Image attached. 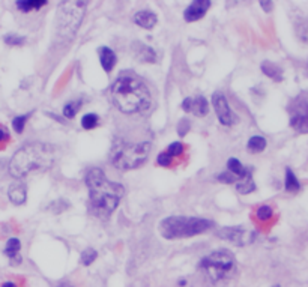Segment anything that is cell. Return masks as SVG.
Segmentation results:
<instances>
[{
	"label": "cell",
	"mask_w": 308,
	"mask_h": 287,
	"mask_svg": "<svg viewBox=\"0 0 308 287\" xmlns=\"http://www.w3.org/2000/svg\"><path fill=\"white\" fill-rule=\"evenodd\" d=\"M86 185L93 212L101 218H109L110 214L116 211L121 199L123 197V187L118 182H112L104 171L98 167H93L87 171Z\"/></svg>",
	"instance_id": "6da1fadb"
},
{
	"label": "cell",
	"mask_w": 308,
	"mask_h": 287,
	"mask_svg": "<svg viewBox=\"0 0 308 287\" xmlns=\"http://www.w3.org/2000/svg\"><path fill=\"white\" fill-rule=\"evenodd\" d=\"M58 158V149L50 143H29L18 149L11 162L9 173L15 179H23L32 171L47 170L55 164Z\"/></svg>",
	"instance_id": "7a4b0ae2"
},
{
	"label": "cell",
	"mask_w": 308,
	"mask_h": 287,
	"mask_svg": "<svg viewBox=\"0 0 308 287\" xmlns=\"http://www.w3.org/2000/svg\"><path fill=\"white\" fill-rule=\"evenodd\" d=\"M112 99L113 104L126 114L144 113L152 104L147 86L135 75H121L112 87Z\"/></svg>",
	"instance_id": "3957f363"
},
{
	"label": "cell",
	"mask_w": 308,
	"mask_h": 287,
	"mask_svg": "<svg viewBox=\"0 0 308 287\" xmlns=\"http://www.w3.org/2000/svg\"><path fill=\"white\" fill-rule=\"evenodd\" d=\"M211 227H214V222L209 219L175 215L164 218L160 222V233L166 239H181L204 233Z\"/></svg>",
	"instance_id": "277c9868"
},
{
	"label": "cell",
	"mask_w": 308,
	"mask_h": 287,
	"mask_svg": "<svg viewBox=\"0 0 308 287\" xmlns=\"http://www.w3.org/2000/svg\"><path fill=\"white\" fill-rule=\"evenodd\" d=\"M149 150V142L131 143L126 140H116L110 150V161L119 170H134L138 168L147 159Z\"/></svg>",
	"instance_id": "5b68a950"
},
{
	"label": "cell",
	"mask_w": 308,
	"mask_h": 287,
	"mask_svg": "<svg viewBox=\"0 0 308 287\" xmlns=\"http://www.w3.org/2000/svg\"><path fill=\"white\" fill-rule=\"evenodd\" d=\"M200 269L211 283H220L236 272V259L227 250H217L200 262Z\"/></svg>",
	"instance_id": "8992f818"
},
{
	"label": "cell",
	"mask_w": 308,
	"mask_h": 287,
	"mask_svg": "<svg viewBox=\"0 0 308 287\" xmlns=\"http://www.w3.org/2000/svg\"><path fill=\"white\" fill-rule=\"evenodd\" d=\"M87 2H62L56 15L58 30L65 38H72L78 30L84 12H86Z\"/></svg>",
	"instance_id": "52a82bcc"
},
{
	"label": "cell",
	"mask_w": 308,
	"mask_h": 287,
	"mask_svg": "<svg viewBox=\"0 0 308 287\" xmlns=\"http://www.w3.org/2000/svg\"><path fill=\"white\" fill-rule=\"evenodd\" d=\"M212 104H214V108H215V113H217V118H218V121L223 125L232 127L236 122V116L233 114V111H232V108L229 105V101H227L224 93L215 92L212 95Z\"/></svg>",
	"instance_id": "ba28073f"
},
{
	"label": "cell",
	"mask_w": 308,
	"mask_h": 287,
	"mask_svg": "<svg viewBox=\"0 0 308 287\" xmlns=\"http://www.w3.org/2000/svg\"><path fill=\"white\" fill-rule=\"evenodd\" d=\"M218 235L223 239H227L229 242L235 244V245H246L248 242L252 241V233L246 232L241 227H224L218 232Z\"/></svg>",
	"instance_id": "9c48e42d"
},
{
	"label": "cell",
	"mask_w": 308,
	"mask_h": 287,
	"mask_svg": "<svg viewBox=\"0 0 308 287\" xmlns=\"http://www.w3.org/2000/svg\"><path fill=\"white\" fill-rule=\"evenodd\" d=\"M182 108L186 113H191L197 118H204L209 113V104L206 101V98L198 95L194 98H185L182 102Z\"/></svg>",
	"instance_id": "30bf717a"
},
{
	"label": "cell",
	"mask_w": 308,
	"mask_h": 287,
	"mask_svg": "<svg viewBox=\"0 0 308 287\" xmlns=\"http://www.w3.org/2000/svg\"><path fill=\"white\" fill-rule=\"evenodd\" d=\"M211 2L209 0H194V2L185 9L184 12V20L186 23H194L198 21L200 18H203L206 15L208 9L211 8Z\"/></svg>",
	"instance_id": "8fae6325"
},
{
	"label": "cell",
	"mask_w": 308,
	"mask_h": 287,
	"mask_svg": "<svg viewBox=\"0 0 308 287\" xmlns=\"http://www.w3.org/2000/svg\"><path fill=\"white\" fill-rule=\"evenodd\" d=\"M290 125L299 133H308V105L299 104L293 108L290 116Z\"/></svg>",
	"instance_id": "7c38bea8"
},
{
	"label": "cell",
	"mask_w": 308,
	"mask_h": 287,
	"mask_svg": "<svg viewBox=\"0 0 308 287\" xmlns=\"http://www.w3.org/2000/svg\"><path fill=\"white\" fill-rule=\"evenodd\" d=\"M132 53L137 57V61H140V62L153 64L157 61V53L153 51L152 47H149L143 42H134L132 44Z\"/></svg>",
	"instance_id": "4fadbf2b"
},
{
	"label": "cell",
	"mask_w": 308,
	"mask_h": 287,
	"mask_svg": "<svg viewBox=\"0 0 308 287\" xmlns=\"http://www.w3.org/2000/svg\"><path fill=\"white\" fill-rule=\"evenodd\" d=\"M98 56H99V62H101V67L104 70L107 74H110L113 71V68L116 67V54L112 48L109 47H101L98 50Z\"/></svg>",
	"instance_id": "5bb4252c"
},
{
	"label": "cell",
	"mask_w": 308,
	"mask_h": 287,
	"mask_svg": "<svg viewBox=\"0 0 308 287\" xmlns=\"http://www.w3.org/2000/svg\"><path fill=\"white\" fill-rule=\"evenodd\" d=\"M134 23H135L137 26L143 27V29L150 30V29H153V27L157 26V23H158V17H157L155 12H152V11H149V9H144V11H138V12L134 15Z\"/></svg>",
	"instance_id": "9a60e30c"
},
{
	"label": "cell",
	"mask_w": 308,
	"mask_h": 287,
	"mask_svg": "<svg viewBox=\"0 0 308 287\" xmlns=\"http://www.w3.org/2000/svg\"><path fill=\"white\" fill-rule=\"evenodd\" d=\"M8 196H9V200L14 203V205H23L27 199V188L23 182H14L11 187H9V191H8Z\"/></svg>",
	"instance_id": "2e32d148"
},
{
	"label": "cell",
	"mask_w": 308,
	"mask_h": 287,
	"mask_svg": "<svg viewBox=\"0 0 308 287\" xmlns=\"http://www.w3.org/2000/svg\"><path fill=\"white\" fill-rule=\"evenodd\" d=\"M20 250H21V244L17 238H11L6 242L5 247V256L9 257V260L12 262V265H18L21 263V257H20Z\"/></svg>",
	"instance_id": "e0dca14e"
},
{
	"label": "cell",
	"mask_w": 308,
	"mask_h": 287,
	"mask_svg": "<svg viewBox=\"0 0 308 287\" xmlns=\"http://www.w3.org/2000/svg\"><path fill=\"white\" fill-rule=\"evenodd\" d=\"M227 168H229L230 173L235 175L238 179H244L246 176H251V170L246 168V167H244L242 162L239 159H236V158H230L227 161Z\"/></svg>",
	"instance_id": "ac0fdd59"
},
{
	"label": "cell",
	"mask_w": 308,
	"mask_h": 287,
	"mask_svg": "<svg viewBox=\"0 0 308 287\" xmlns=\"http://www.w3.org/2000/svg\"><path fill=\"white\" fill-rule=\"evenodd\" d=\"M262 71H263V74L265 75H268L269 78H272L274 81H283V71H281V68L278 67V65H275V64H272V62H269V61H266V62H263L262 64Z\"/></svg>",
	"instance_id": "d6986e66"
},
{
	"label": "cell",
	"mask_w": 308,
	"mask_h": 287,
	"mask_svg": "<svg viewBox=\"0 0 308 287\" xmlns=\"http://www.w3.org/2000/svg\"><path fill=\"white\" fill-rule=\"evenodd\" d=\"M15 5L21 12L29 14L32 11H39L42 6L47 5V2L45 0H20V2H17Z\"/></svg>",
	"instance_id": "ffe728a7"
},
{
	"label": "cell",
	"mask_w": 308,
	"mask_h": 287,
	"mask_svg": "<svg viewBox=\"0 0 308 287\" xmlns=\"http://www.w3.org/2000/svg\"><path fill=\"white\" fill-rule=\"evenodd\" d=\"M246 149L251 153H260L266 149V139L260 137V136H254L248 140Z\"/></svg>",
	"instance_id": "44dd1931"
},
{
	"label": "cell",
	"mask_w": 308,
	"mask_h": 287,
	"mask_svg": "<svg viewBox=\"0 0 308 287\" xmlns=\"http://www.w3.org/2000/svg\"><path fill=\"white\" fill-rule=\"evenodd\" d=\"M284 187H286V190L289 191V193H296V191H299L301 190V184H299V181L296 179V176H295V173L290 170V168H287L286 170V181H284Z\"/></svg>",
	"instance_id": "7402d4cb"
},
{
	"label": "cell",
	"mask_w": 308,
	"mask_h": 287,
	"mask_svg": "<svg viewBox=\"0 0 308 287\" xmlns=\"http://www.w3.org/2000/svg\"><path fill=\"white\" fill-rule=\"evenodd\" d=\"M236 190L241 194H249L255 190V184L252 182L251 176H246V178L241 179L239 182H236Z\"/></svg>",
	"instance_id": "603a6c76"
},
{
	"label": "cell",
	"mask_w": 308,
	"mask_h": 287,
	"mask_svg": "<svg viewBox=\"0 0 308 287\" xmlns=\"http://www.w3.org/2000/svg\"><path fill=\"white\" fill-rule=\"evenodd\" d=\"M81 107V101H69L63 107V116L66 119H74L77 116V113Z\"/></svg>",
	"instance_id": "cb8c5ba5"
},
{
	"label": "cell",
	"mask_w": 308,
	"mask_h": 287,
	"mask_svg": "<svg viewBox=\"0 0 308 287\" xmlns=\"http://www.w3.org/2000/svg\"><path fill=\"white\" fill-rule=\"evenodd\" d=\"M98 122H99L98 114H93V113H87V114H84V116L81 118V127L86 131L93 130L98 125Z\"/></svg>",
	"instance_id": "d4e9b609"
},
{
	"label": "cell",
	"mask_w": 308,
	"mask_h": 287,
	"mask_svg": "<svg viewBox=\"0 0 308 287\" xmlns=\"http://www.w3.org/2000/svg\"><path fill=\"white\" fill-rule=\"evenodd\" d=\"M96 257H98L96 250H93V248H86V250L81 253V256H80V263H81L83 266H89V265H92V263L95 262Z\"/></svg>",
	"instance_id": "484cf974"
},
{
	"label": "cell",
	"mask_w": 308,
	"mask_h": 287,
	"mask_svg": "<svg viewBox=\"0 0 308 287\" xmlns=\"http://www.w3.org/2000/svg\"><path fill=\"white\" fill-rule=\"evenodd\" d=\"M3 41L9 47H20V45H23L26 42V38L24 36H20V35H15V33H8L3 38Z\"/></svg>",
	"instance_id": "4316f807"
},
{
	"label": "cell",
	"mask_w": 308,
	"mask_h": 287,
	"mask_svg": "<svg viewBox=\"0 0 308 287\" xmlns=\"http://www.w3.org/2000/svg\"><path fill=\"white\" fill-rule=\"evenodd\" d=\"M29 116H30V114H23V116H17V118H14V121H12V128H14L15 133L21 134V133L24 131V127H26V122H27Z\"/></svg>",
	"instance_id": "83f0119b"
},
{
	"label": "cell",
	"mask_w": 308,
	"mask_h": 287,
	"mask_svg": "<svg viewBox=\"0 0 308 287\" xmlns=\"http://www.w3.org/2000/svg\"><path fill=\"white\" fill-rule=\"evenodd\" d=\"M167 153L175 159L176 156H179V155L184 153V144H182L181 142H175V143H172V144L169 146V149H167Z\"/></svg>",
	"instance_id": "f1b7e54d"
},
{
	"label": "cell",
	"mask_w": 308,
	"mask_h": 287,
	"mask_svg": "<svg viewBox=\"0 0 308 287\" xmlns=\"http://www.w3.org/2000/svg\"><path fill=\"white\" fill-rule=\"evenodd\" d=\"M255 215H257V218L260 219V221H268V219H271L272 218V209L269 208V206H260L259 209H257V212H255Z\"/></svg>",
	"instance_id": "f546056e"
},
{
	"label": "cell",
	"mask_w": 308,
	"mask_h": 287,
	"mask_svg": "<svg viewBox=\"0 0 308 287\" xmlns=\"http://www.w3.org/2000/svg\"><path fill=\"white\" fill-rule=\"evenodd\" d=\"M158 164L160 165H163V167H170L172 164H173V158L167 153V150H164V152H161L160 155H158Z\"/></svg>",
	"instance_id": "4dcf8cb0"
},
{
	"label": "cell",
	"mask_w": 308,
	"mask_h": 287,
	"mask_svg": "<svg viewBox=\"0 0 308 287\" xmlns=\"http://www.w3.org/2000/svg\"><path fill=\"white\" fill-rule=\"evenodd\" d=\"M218 181H220L221 184H235V182L238 181V178H236L235 175H232L230 171H227V173H221V175H218Z\"/></svg>",
	"instance_id": "1f68e13d"
},
{
	"label": "cell",
	"mask_w": 308,
	"mask_h": 287,
	"mask_svg": "<svg viewBox=\"0 0 308 287\" xmlns=\"http://www.w3.org/2000/svg\"><path fill=\"white\" fill-rule=\"evenodd\" d=\"M188 131H189V121H188V119H182V121L178 124V133H179L181 137H184Z\"/></svg>",
	"instance_id": "d6a6232c"
},
{
	"label": "cell",
	"mask_w": 308,
	"mask_h": 287,
	"mask_svg": "<svg viewBox=\"0 0 308 287\" xmlns=\"http://www.w3.org/2000/svg\"><path fill=\"white\" fill-rule=\"evenodd\" d=\"M9 140V133L5 127H0V143H5Z\"/></svg>",
	"instance_id": "836d02e7"
},
{
	"label": "cell",
	"mask_w": 308,
	"mask_h": 287,
	"mask_svg": "<svg viewBox=\"0 0 308 287\" xmlns=\"http://www.w3.org/2000/svg\"><path fill=\"white\" fill-rule=\"evenodd\" d=\"M260 6L265 9V12H271V11H272L274 3H272V2H260Z\"/></svg>",
	"instance_id": "e575fe53"
},
{
	"label": "cell",
	"mask_w": 308,
	"mask_h": 287,
	"mask_svg": "<svg viewBox=\"0 0 308 287\" xmlns=\"http://www.w3.org/2000/svg\"><path fill=\"white\" fill-rule=\"evenodd\" d=\"M0 287H18L14 281H6V283H3Z\"/></svg>",
	"instance_id": "d590c367"
},
{
	"label": "cell",
	"mask_w": 308,
	"mask_h": 287,
	"mask_svg": "<svg viewBox=\"0 0 308 287\" xmlns=\"http://www.w3.org/2000/svg\"><path fill=\"white\" fill-rule=\"evenodd\" d=\"M58 287H74L72 284H69V283H61Z\"/></svg>",
	"instance_id": "8d00e7d4"
}]
</instances>
